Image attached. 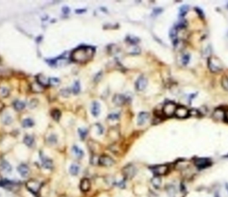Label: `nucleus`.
I'll return each instance as SVG.
<instances>
[{
    "mask_svg": "<svg viewBox=\"0 0 228 197\" xmlns=\"http://www.w3.org/2000/svg\"><path fill=\"white\" fill-rule=\"evenodd\" d=\"M94 52V48L91 46H81L71 52V59L77 63H85L92 59Z\"/></svg>",
    "mask_w": 228,
    "mask_h": 197,
    "instance_id": "1",
    "label": "nucleus"
},
{
    "mask_svg": "<svg viewBox=\"0 0 228 197\" xmlns=\"http://www.w3.org/2000/svg\"><path fill=\"white\" fill-rule=\"evenodd\" d=\"M207 65L209 69L212 72H219L223 70V64L221 62L215 57L208 58Z\"/></svg>",
    "mask_w": 228,
    "mask_h": 197,
    "instance_id": "2",
    "label": "nucleus"
},
{
    "mask_svg": "<svg viewBox=\"0 0 228 197\" xmlns=\"http://www.w3.org/2000/svg\"><path fill=\"white\" fill-rule=\"evenodd\" d=\"M136 173V168L133 164H127L122 170V174L125 180L131 179Z\"/></svg>",
    "mask_w": 228,
    "mask_h": 197,
    "instance_id": "3",
    "label": "nucleus"
},
{
    "mask_svg": "<svg viewBox=\"0 0 228 197\" xmlns=\"http://www.w3.org/2000/svg\"><path fill=\"white\" fill-rule=\"evenodd\" d=\"M177 106L173 102H167L166 103L163 107V114L167 117H171L175 114V112Z\"/></svg>",
    "mask_w": 228,
    "mask_h": 197,
    "instance_id": "4",
    "label": "nucleus"
},
{
    "mask_svg": "<svg viewBox=\"0 0 228 197\" xmlns=\"http://www.w3.org/2000/svg\"><path fill=\"white\" fill-rule=\"evenodd\" d=\"M151 171L155 176L165 175L169 171V166L166 164H159V165L154 166L151 168Z\"/></svg>",
    "mask_w": 228,
    "mask_h": 197,
    "instance_id": "5",
    "label": "nucleus"
},
{
    "mask_svg": "<svg viewBox=\"0 0 228 197\" xmlns=\"http://www.w3.org/2000/svg\"><path fill=\"white\" fill-rule=\"evenodd\" d=\"M98 163L99 165L102 166H105V167H109V166H113L115 162L113 160V158L110 157L109 156L105 155H101L99 158V160H98Z\"/></svg>",
    "mask_w": 228,
    "mask_h": 197,
    "instance_id": "6",
    "label": "nucleus"
},
{
    "mask_svg": "<svg viewBox=\"0 0 228 197\" xmlns=\"http://www.w3.org/2000/svg\"><path fill=\"white\" fill-rule=\"evenodd\" d=\"M174 115L178 118H185L189 115V110L184 106H178L176 108Z\"/></svg>",
    "mask_w": 228,
    "mask_h": 197,
    "instance_id": "7",
    "label": "nucleus"
},
{
    "mask_svg": "<svg viewBox=\"0 0 228 197\" xmlns=\"http://www.w3.org/2000/svg\"><path fill=\"white\" fill-rule=\"evenodd\" d=\"M147 80L144 76H140L135 82V88L138 91H142L146 88Z\"/></svg>",
    "mask_w": 228,
    "mask_h": 197,
    "instance_id": "8",
    "label": "nucleus"
},
{
    "mask_svg": "<svg viewBox=\"0 0 228 197\" xmlns=\"http://www.w3.org/2000/svg\"><path fill=\"white\" fill-rule=\"evenodd\" d=\"M41 160L42 166L46 169H51L53 167V162L50 158L47 156H44L43 154H41Z\"/></svg>",
    "mask_w": 228,
    "mask_h": 197,
    "instance_id": "9",
    "label": "nucleus"
},
{
    "mask_svg": "<svg viewBox=\"0 0 228 197\" xmlns=\"http://www.w3.org/2000/svg\"><path fill=\"white\" fill-rule=\"evenodd\" d=\"M149 118V114L148 112H142L139 114L137 117V124L139 126L143 125Z\"/></svg>",
    "mask_w": 228,
    "mask_h": 197,
    "instance_id": "10",
    "label": "nucleus"
},
{
    "mask_svg": "<svg viewBox=\"0 0 228 197\" xmlns=\"http://www.w3.org/2000/svg\"><path fill=\"white\" fill-rule=\"evenodd\" d=\"M17 171L23 178H26L29 176L30 170L29 167L25 164H21L18 166Z\"/></svg>",
    "mask_w": 228,
    "mask_h": 197,
    "instance_id": "11",
    "label": "nucleus"
},
{
    "mask_svg": "<svg viewBox=\"0 0 228 197\" xmlns=\"http://www.w3.org/2000/svg\"><path fill=\"white\" fill-rule=\"evenodd\" d=\"M91 188V182L88 178H83L80 182V189L83 192L89 191Z\"/></svg>",
    "mask_w": 228,
    "mask_h": 197,
    "instance_id": "12",
    "label": "nucleus"
},
{
    "mask_svg": "<svg viewBox=\"0 0 228 197\" xmlns=\"http://www.w3.org/2000/svg\"><path fill=\"white\" fill-rule=\"evenodd\" d=\"M27 187L31 192L33 193H37L40 188V184L39 182L35 181H29L27 182Z\"/></svg>",
    "mask_w": 228,
    "mask_h": 197,
    "instance_id": "13",
    "label": "nucleus"
},
{
    "mask_svg": "<svg viewBox=\"0 0 228 197\" xmlns=\"http://www.w3.org/2000/svg\"><path fill=\"white\" fill-rule=\"evenodd\" d=\"M113 102L116 105L121 106L126 102V98L122 94H116L113 98Z\"/></svg>",
    "mask_w": 228,
    "mask_h": 197,
    "instance_id": "14",
    "label": "nucleus"
},
{
    "mask_svg": "<svg viewBox=\"0 0 228 197\" xmlns=\"http://www.w3.org/2000/svg\"><path fill=\"white\" fill-rule=\"evenodd\" d=\"M195 165L199 168H204L209 164V160L207 158H197L195 162Z\"/></svg>",
    "mask_w": 228,
    "mask_h": 197,
    "instance_id": "15",
    "label": "nucleus"
},
{
    "mask_svg": "<svg viewBox=\"0 0 228 197\" xmlns=\"http://www.w3.org/2000/svg\"><path fill=\"white\" fill-rule=\"evenodd\" d=\"M91 113L95 117H97V116H99L100 113V105L97 102L95 101L92 104Z\"/></svg>",
    "mask_w": 228,
    "mask_h": 197,
    "instance_id": "16",
    "label": "nucleus"
},
{
    "mask_svg": "<svg viewBox=\"0 0 228 197\" xmlns=\"http://www.w3.org/2000/svg\"><path fill=\"white\" fill-rule=\"evenodd\" d=\"M37 83L41 86H47L49 84V79H47L43 75H39L37 77Z\"/></svg>",
    "mask_w": 228,
    "mask_h": 197,
    "instance_id": "17",
    "label": "nucleus"
},
{
    "mask_svg": "<svg viewBox=\"0 0 228 197\" xmlns=\"http://www.w3.org/2000/svg\"><path fill=\"white\" fill-rule=\"evenodd\" d=\"M213 117L217 120H224V110L220 108L215 110L213 114Z\"/></svg>",
    "mask_w": 228,
    "mask_h": 197,
    "instance_id": "18",
    "label": "nucleus"
},
{
    "mask_svg": "<svg viewBox=\"0 0 228 197\" xmlns=\"http://www.w3.org/2000/svg\"><path fill=\"white\" fill-rule=\"evenodd\" d=\"M0 168H1L2 171L7 172V173L10 172L12 170L11 166L7 161H5V160L1 162V163H0Z\"/></svg>",
    "mask_w": 228,
    "mask_h": 197,
    "instance_id": "19",
    "label": "nucleus"
},
{
    "mask_svg": "<svg viewBox=\"0 0 228 197\" xmlns=\"http://www.w3.org/2000/svg\"><path fill=\"white\" fill-rule=\"evenodd\" d=\"M72 150H73L74 154H75L78 158H81L83 157L84 152L81 149V148L78 147L77 146H73V148H72Z\"/></svg>",
    "mask_w": 228,
    "mask_h": 197,
    "instance_id": "20",
    "label": "nucleus"
},
{
    "mask_svg": "<svg viewBox=\"0 0 228 197\" xmlns=\"http://www.w3.org/2000/svg\"><path fill=\"white\" fill-rule=\"evenodd\" d=\"M80 170V168L79 165L76 164H71V166L69 168V172L70 174H72L73 176H76L77 175L78 173H79Z\"/></svg>",
    "mask_w": 228,
    "mask_h": 197,
    "instance_id": "21",
    "label": "nucleus"
},
{
    "mask_svg": "<svg viewBox=\"0 0 228 197\" xmlns=\"http://www.w3.org/2000/svg\"><path fill=\"white\" fill-rule=\"evenodd\" d=\"M151 183L153 184V186L156 188H159L161 186V180L160 176H155L154 177L152 178L151 179Z\"/></svg>",
    "mask_w": 228,
    "mask_h": 197,
    "instance_id": "22",
    "label": "nucleus"
},
{
    "mask_svg": "<svg viewBox=\"0 0 228 197\" xmlns=\"http://www.w3.org/2000/svg\"><path fill=\"white\" fill-rule=\"evenodd\" d=\"M177 29L176 27H173L170 30L169 36L173 40L174 45H176L177 44Z\"/></svg>",
    "mask_w": 228,
    "mask_h": 197,
    "instance_id": "23",
    "label": "nucleus"
},
{
    "mask_svg": "<svg viewBox=\"0 0 228 197\" xmlns=\"http://www.w3.org/2000/svg\"><path fill=\"white\" fill-rule=\"evenodd\" d=\"M51 114L52 118H53L55 120H56V121H59V120L60 119V117H61V112H60L59 110L57 109H55V110H52Z\"/></svg>",
    "mask_w": 228,
    "mask_h": 197,
    "instance_id": "24",
    "label": "nucleus"
},
{
    "mask_svg": "<svg viewBox=\"0 0 228 197\" xmlns=\"http://www.w3.org/2000/svg\"><path fill=\"white\" fill-rule=\"evenodd\" d=\"M25 103H23V102L21 101H16L15 103H14V108H15V110H18V111H20V110H22L25 108Z\"/></svg>",
    "mask_w": 228,
    "mask_h": 197,
    "instance_id": "25",
    "label": "nucleus"
},
{
    "mask_svg": "<svg viewBox=\"0 0 228 197\" xmlns=\"http://www.w3.org/2000/svg\"><path fill=\"white\" fill-rule=\"evenodd\" d=\"M34 139L31 136H26L24 138V143L28 146H31L33 144Z\"/></svg>",
    "mask_w": 228,
    "mask_h": 197,
    "instance_id": "26",
    "label": "nucleus"
},
{
    "mask_svg": "<svg viewBox=\"0 0 228 197\" xmlns=\"http://www.w3.org/2000/svg\"><path fill=\"white\" fill-rule=\"evenodd\" d=\"M22 124H23V126L24 128H30L33 126L34 122L30 118H27V119H25L23 120Z\"/></svg>",
    "mask_w": 228,
    "mask_h": 197,
    "instance_id": "27",
    "label": "nucleus"
},
{
    "mask_svg": "<svg viewBox=\"0 0 228 197\" xmlns=\"http://www.w3.org/2000/svg\"><path fill=\"white\" fill-rule=\"evenodd\" d=\"M189 9V6L188 5H183L181 6V8L179 9V16L180 17H183L185 16V15L187 13V12Z\"/></svg>",
    "mask_w": 228,
    "mask_h": 197,
    "instance_id": "28",
    "label": "nucleus"
},
{
    "mask_svg": "<svg viewBox=\"0 0 228 197\" xmlns=\"http://www.w3.org/2000/svg\"><path fill=\"white\" fill-rule=\"evenodd\" d=\"M72 91H73V94H77L80 91V84L78 81H76L74 84V85L72 88Z\"/></svg>",
    "mask_w": 228,
    "mask_h": 197,
    "instance_id": "29",
    "label": "nucleus"
},
{
    "mask_svg": "<svg viewBox=\"0 0 228 197\" xmlns=\"http://www.w3.org/2000/svg\"><path fill=\"white\" fill-rule=\"evenodd\" d=\"M221 85L223 86V88L225 90H227L228 91V77L227 76H223L221 80Z\"/></svg>",
    "mask_w": 228,
    "mask_h": 197,
    "instance_id": "30",
    "label": "nucleus"
},
{
    "mask_svg": "<svg viewBox=\"0 0 228 197\" xmlns=\"http://www.w3.org/2000/svg\"><path fill=\"white\" fill-rule=\"evenodd\" d=\"M78 132H79V134L81 139L82 140L85 139V138L86 137V136H87V130H86L85 128H79Z\"/></svg>",
    "mask_w": 228,
    "mask_h": 197,
    "instance_id": "31",
    "label": "nucleus"
},
{
    "mask_svg": "<svg viewBox=\"0 0 228 197\" xmlns=\"http://www.w3.org/2000/svg\"><path fill=\"white\" fill-rule=\"evenodd\" d=\"M9 95V90L6 88H0V96L3 97H7Z\"/></svg>",
    "mask_w": 228,
    "mask_h": 197,
    "instance_id": "32",
    "label": "nucleus"
},
{
    "mask_svg": "<svg viewBox=\"0 0 228 197\" xmlns=\"http://www.w3.org/2000/svg\"><path fill=\"white\" fill-rule=\"evenodd\" d=\"M190 59V56L189 54H185L183 57H182V63H183V65H187V64L189 63Z\"/></svg>",
    "mask_w": 228,
    "mask_h": 197,
    "instance_id": "33",
    "label": "nucleus"
},
{
    "mask_svg": "<svg viewBox=\"0 0 228 197\" xmlns=\"http://www.w3.org/2000/svg\"><path fill=\"white\" fill-rule=\"evenodd\" d=\"M59 84V80L57 78H52L49 79V84L53 86H57Z\"/></svg>",
    "mask_w": 228,
    "mask_h": 197,
    "instance_id": "34",
    "label": "nucleus"
},
{
    "mask_svg": "<svg viewBox=\"0 0 228 197\" xmlns=\"http://www.w3.org/2000/svg\"><path fill=\"white\" fill-rule=\"evenodd\" d=\"M49 142L51 144H55L57 142V138L55 135H51L49 138Z\"/></svg>",
    "mask_w": 228,
    "mask_h": 197,
    "instance_id": "35",
    "label": "nucleus"
},
{
    "mask_svg": "<svg viewBox=\"0 0 228 197\" xmlns=\"http://www.w3.org/2000/svg\"><path fill=\"white\" fill-rule=\"evenodd\" d=\"M60 92H61V95L64 96V97H67V96H69V94L70 93L69 90L68 89H63V90H62Z\"/></svg>",
    "mask_w": 228,
    "mask_h": 197,
    "instance_id": "36",
    "label": "nucleus"
},
{
    "mask_svg": "<svg viewBox=\"0 0 228 197\" xmlns=\"http://www.w3.org/2000/svg\"><path fill=\"white\" fill-rule=\"evenodd\" d=\"M119 118V115L117 114H111L109 116H108V118L111 120H117Z\"/></svg>",
    "mask_w": 228,
    "mask_h": 197,
    "instance_id": "37",
    "label": "nucleus"
},
{
    "mask_svg": "<svg viewBox=\"0 0 228 197\" xmlns=\"http://www.w3.org/2000/svg\"><path fill=\"white\" fill-rule=\"evenodd\" d=\"M12 120H11V118L10 117V116H5V118H4V120H3V122L6 124H9L11 122Z\"/></svg>",
    "mask_w": 228,
    "mask_h": 197,
    "instance_id": "38",
    "label": "nucleus"
},
{
    "mask_svg": "<svg viewBox=\"0 0 228 197\" xmlns=\"http://www.w3.org/2000/svg\"><path fill=\"white\" fill-rule=\"evenodd\" d=\"M127 40H129L130 44H136L138 42H139V40H138L137 38H130L129 39H127Z\"/></svg>",
    "mask_w": 228,
    "mask_h": 197,
    "instance_id": "39",
    "label": "nucleus"
},
{
    "mask_svg": "<svg viewBox=\"0 0 228 197\" xmlns=\"http://www.w3.org/2000/svg\"><path fill=\"white\" fill-rule=\"evenodd\" d=\"M62 11H63V13L67 14V13H69L70 10H69V8L68 7H63V9H62Z\"/></svg>",
    "mask_w": 228,
    "mask_h": 197,
    "instance_id": "40",
    "label": "nucleus"
},
{
    "mask_svg": "<svg viewBox=\"0 0 228 197\" xmlns=\"http://www.w3.org/2000/svg\"><path fill=\"white\" fill-rule=\"evenodd\" d=\"M161 11H162V9H159V8H157V9H154V11H153V14H154V15H158V14L161 13Z\"/></svg>",
    "mask_w": 228,
    "mask_h": 197,
    "instance_id": "41",
    "label": "nucleus"
},
{
    "mask_svg": "<svg viewBox=\"0 0 228 197\" xmlns=\"http://www.w3.org/2000/svg\"><path fill=\"white\" fill-rule=\"evenodd\" d=\"M224 120L228 122V110L224 111Z\"/></svg>",
    "mask_w": 228,
    "mask_h": 197,
    "instance_id": "42",
    "label": "nucleus"
},
{
    "mask_svg": "<svg viewBox=\"0 0 228 197\" xmlns=\"http://www.w3.org/2000/svg\"><path fill=\"white\" fill-rule=\"evenodd\" d=\"M76 13H83V11H85V9H77L76 10Z\"/></svg>",
    "mask_w": 228,
    "mask_h": 197,
    "instance_id": "43",
    "label": "nucleus"
},
{
    "mask_svg": "<svg viewBox=\"0 0 228 197\" xmlns=\"http://www.w3.org/2000/svg\"><path fill=\"white\" fill-rule=\"evenodd\" d=\"M3 108H4V105L3 104V103H2V102H0V111L3 110Z\"/></svg>",
    "mask_w": 228,
    "mask_h": 197,
    "instance_id": "44",
    "label": "nucleus"
},
{
    "mask_svg": "<svg viewBox=\"0 0 228 197\" xmlns=\"http://www.w3.org/2000/svg\"><path fill=\"white\" fill-rule=\"evenodd\" d=\"M33 104V101H32V100H31V102H30V104ZM35 104H34V106L29 105V107H30V108H34V106H35H35H37V105H35Z\"/></svg>",
    "mask_w": 228,
    "mask_h": 197,
    "instance_id": "45",
    "label": "nucleus"
},
{
    "mask_svg": "<svg viewBox=\"0 0 228 197\" xmlns=\"http://www.w3.org/2000/svg\"><path fill=\"white\" fill-rule=\"evenodd\" d=\"M226 185H227L226 186V188H227V189L228 190V184H226Z\"/></svg>",
    "mask_w": 228,
    "mask_h": 197,
    "instance_id": "46",
    "label": "nucleus"
},
{
    "mask_svg": "<svg viewBox=\"0 0 228 197\" xmlns=\"http://www.w3.org/2000/svg\"></svg>",
    "mask_w": 228,
    "mask_h": 197,
    "instance_id": "47",
    "label": "nucleus"
}]
</instances>
